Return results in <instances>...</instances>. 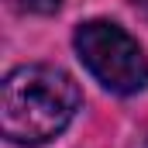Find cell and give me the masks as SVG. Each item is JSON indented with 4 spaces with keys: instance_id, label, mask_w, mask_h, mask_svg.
Instances as JSON below:
<instances>
[{
    "instance_id": "cell-1",
    "label": "cell",
    "mask_w": 148,
    "mask_h": 148,
    "mask_svg": "<svg viewBox=\"0 0 148 148\" xmlns=\"http://www.w3.org/2000/svg\"><path fill=\"white\" fill-rule=\"evenodd\" d=\"M79 103V86L66 69L17 66L0 83V134L10 145H45L73 124Z\"/></svg>"
},
{
    "instance_id": "cell-2",
    "label": "cell",
    "mask_w": 148,
    "mask_h": 148,
    "mask_svg": "<svg viewBox=\"0 0 148 148\" xmlns=\"http://www.w3.org/2000/svg\"><path fill=\"white\" fill-rule=\"evenodd\" d=\"M76 55L90 76L117 97L141 93L148 86V59L141 45L114 21H83L76 28Z\"/></svg>"
},
{
    "instance_id": "cell-3",
    "label": "cell",
    "mask_w": 148,
    "mask_h": 148,
    "mask_svg": "<svg viewBox=\"0 0 148 148\" xmlns=\"http://www.w3.org/2000/svg\"><path fill=\"white\" fill-rule=\"evenodd\" d=\"M21 7L31 14H55L62 7V0H21Z\"/></svg>"
},
{
    "instance_id": "cell-4",
    "label": "cell",
    "mask_w": 148,
    "mask_h": 148,
    "mask_svg": "<svg viewBox=\"0 0 148 148\" xmlns=\"http://www.w3.org/2000/svg\"><path fill=\"white\" fill-rule=\"evenodd\" d=\"M134 7H138V10H141V14L148 17V0H134Z\"/></svg>"
},
{
    "instance_id": "cell-5",
    "label": "cell",
    "mask_w": 148,
    "mask_h": 148,
    "mask_svg": "<svg viewBox=\"0 0 148 148\" xmlns=\"http://www.w3.org/2000/svg\"><path fill=\"white\" fill-rule=\"evenodd\" d=\"M145 148H148V145H145Z\"/></svg>"
}]
</instances>
